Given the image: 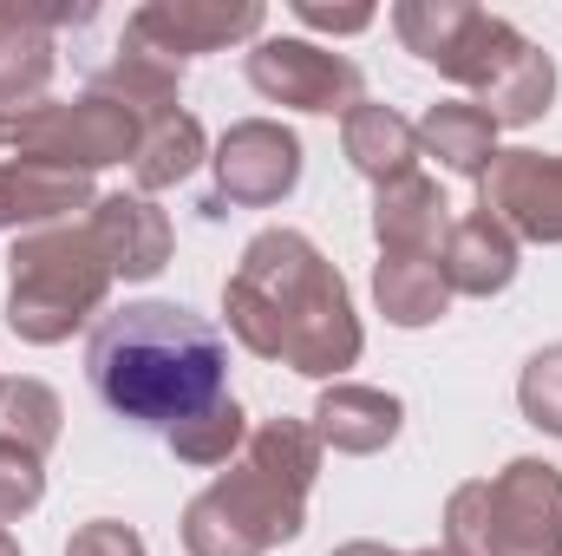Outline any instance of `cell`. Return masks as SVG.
<instances>
[{"mask_svg":"<svg viewBox=\"0 0 562 556\" xmlns=\"http://www.w3.org/2000/svg\"><path fill=\"white\" fill-rule=\"evenodd\" d=\"M223 321L256 360H276L321 387H334L367 354V327L347 276L327 263V249L307 230H288V223L256 230L243 243L236 269L223 281Z\"/></svg>","mask_w":562,"mask_h":556,"instance_id":"obj_1","label":"cell"},{"mask_svg":"<svg viewBox=\"0 0 562 556\" xmlns=\"http://www.w3.org/2000/svg\"><path fill=\"white\" fill-rule=\"evenodd\" d=\"M86 380L112 419L170 432L177 419L229 393V341L183 301H125L92 321Z\"/></svg>","mask_w":562,"mask_h":556,"instance_id":"obj_2","label":"cell"},{"mask_svg":"<svg viewBox=\"0 0 562 556\" xmlns=\"http://www.w3.org/2000/svg\"><path fill=\"white\" fill-rule=\"evenodd\" d=\"M321 438L307 419H262L249 425L243 458L216 471L183 504V551L190 556H269L307 531V491L321 478Z\"/></svg>","mask_w":562,"mask_h":556,"instance_id":"obj_3","label":"cell"},{"mask_svg":"<svg viewBox=\"0 0 562 556\" xmlns=\"http://www.w3.org/2000/svg\"><path fill=\"white\" fill-rule=\"evenodd\" d=\"M112 263L86 223H53L33 236H13L7 249V327L26 347H59L112 301Z\"/></svg>","mask_w":562,"mask_h":556,"instance_id":"obj_4","label":"cell"},{"mask_svg":"<svg viewBox=\"0 0 562 556\" xmlns=\"http://www.w3.org/2000/svg\"><path fill=\"white\" fill-rule=\"evenodd\" d=\"M451 556H562V471L550 458H510L497 478H464L445 498Z\"/></svg>","mask_w":562,"mask_h":556,"instance_id":"obj_5","label":"cell"},{"mask_svg":"<svg viewBox=\"0 0 562 556\" xmlns=\"http://www.w3.org/2000/svg\"><path fill=\"white\" fill-rule=\"evenodd\" d=\"M393 33H400V46L413 59H425L438 79H451L464 92H484L530 46L504 13L471 7V0H400L393 7Z\"/></svg>","mask_w":562,"mask_h":556,"instance_id":"obj_6","label":"cell"},{"mask_svg":"<svg viewBox=\"0 0 562 556\" xmlns=\"http://www.w3.org/2000/svg\"><path fill=\"white\" fill-rule=\"evenodd\" d=\"M144 138V119L132 105H119L112 92H79V99H46L40 112H26L13 132H7V151L13 157H40V164H59V170H112V164H132Z\"/></svg>","mask_w":562,"mask_h":556,"instance_id":"obj_7","label":"cell"},{"mask_svg":"<svg viewBox=\"0 0 562 556\" xmlns=\"http://www.w3.org/2000/svg\"><path fill=\"white\" fill-rule=\"evenodd\" d=\"M243 73L269 105L307 112V119H347L353 105H367V73L307 33H262L243 53Z\"/></svg>","mask_w":562,"mask_h":556,"instance_id":"obj_8","label":"cell"},{"mask_svg":"<svg viewBox=\"0 0 562 556\" xmlns=\"http://www.w3.org/2000/svg\"><path fill=\"white\" fill-rule=\"evenodd\" d=\"M301 164H307V151L281 119H236L210 144L216 190L203 197V210L210 216H223V210H276L281 197H294Z\"/></svg>","mask_w":562,"mask_h":556,"instance_id":"obj_9","label":"cell"},{"mask_svg":"<svg viewBox=\"0 0 562 556\" xmlns=\"http://www.w3.org/2000/svg\"><path fill=\"white\" fill-rule=\"evenodd\" d=\"M262 26H269L262 0H144L125 13V40H138L144 53H157L170 66L243 46V40L256 46Z\"/></svg>","mask_w":562,"mask_h":556,"instance_id":"obj_10","label":"cell"},{"mask_svg":"<svg viewBox=\"0 0 562 556\" xmlns=\"http://www.w3.org/2000/svg\"><path fill=\"white\" fill-rule=\"evenodd\" d=\"M477 210L491 223H504L524 243H562V151H530V144H510L491 157V170L477 177Z\"/></svg>","mask_w":562,"mask_h":556,"instance_id":"obj_11","label":"cell"},{"mask_svg":"<svg viewBox=\"0 0 562 556\" xmlns=\"http://www.w3.org/2000/svg\"><path fill=\"white\" fill-rule=\"evenodd\" d=\"M92 7H0V138L40 112L53 99V73H59V26L86 20Z\"/></svg>","mask_w":562,"mask_h":556,"instance_id":"obj_12","label":"cell"},{"mask_svg":"<svg viewBox=\"0 0 562 556\" xmlns=\"http://www.w3.org/2000/svg\"><path fill=\"white\" fill-rule=\"evenodd\" d=\"M86 230L99 236V249H105V263H112V276L119 281H150L170 269V256H177V230H170V216L138 197V190H112V197H99L92 210H86Z\"/></svg>","mask_w":562,"mask_h":556,"instance_id":"obj_13","label":"cell"},{"mask_svg":"<svg viewBox=\"0 0 562 556\" xmlns=\"http://www.w3.org/2000/svg\"><path fill=\"white\" fill-rule=\"evenodd\" d=\"M307 425H314L321 452H340V458H380V452L406 432V400L386 393V387L334 380V387H321V400H314Z\"/></svg>","mask_w":562,"mask_h":556,"instance_id":"obj_14","label":"cell"},{"mask_svg":"<svg viewBox=\"0 0 562 556\" xmlns=\"http://www.w3.org/2000/svg\"><path fill=\"white\" fill-rule=\"evenodd\" d=\"M99 190L79 170L40 164V157H0V236H33L53 223H72V210H92Z\"/></svg>","mask_w":562,"mask_h":556,"instance_id":"obj_15","label":"cell"},{"mask_svg":"<svg viewBox=\"0 0 562 556\" xmlns=\"http://www.w3.org/2000/svg\"><path fill=\"white\" fill-rule=\"evenodd\" d=\"M438 276L451 294H471V301H491L517 281V236L504 223H491L484 210H464L451 216L445 230V249H438Z\"/></svg>","mask_w":562,"mask_h":556,"instance_id":"obj_16","label":"cell"},{"mask_svg":"<svg viewBox=\"0 0 562 556\" xmlns=\"http://www.w3.org/2000/svg\"><path fill=\"white\" fill-rule=\"evenodd\" d=\"M445 230H451V203L425 170H406V177L373 190V243H380V256H438Z\"/></svg>","mask_w":562,"mask_h":556,"instance_id":"obj_17","label":"cell"},{"mask_svg":"<svg viewBox=\"0 0 562 556\" xmlns=\"http://www.w3.org/2000/svg\"><path fill=\"white\" fill-rule=\"evenodd\" d=\"M340 151H347V164L380 190V184H393V177H406V170H419V125L413 119H400L393 105H353L347 119H340Z\"/></svg>","mask_w":562,"mask_h":556,"instance_id":"obj_18","label":"cell"},{"mask_svg":"<svg viewBox=\"0 0 562 556\" xmlns=\"http://www.w3.org/2000/svg\"><path fill=\"white\" fill-rule=\"evenodd\" d=\"M419 151L438 157L451 177L477 184L504 144H497V125H491V112L477 99H438V105H425V119H419Z\"/></svg>","mask_w":562,"mask_h":556,"instance_id":"obj_19","label":"cell"},{"mask_svg":"<svg viewBox=\"0 0 562 556\" xmlns=\"http://www.w3.org/2000/svg\"><path fill=\"white\" fill-rule=\"evenodd\" d=\"M92 92H112L119 105H132V112H138L144 125H157V119L183 112V66H170V59L144 53L138 40H119V53L92 73Z\"/></svg>","mask_w":562,"mask_h":556,"instance_id":"obj_20","label":"cell"},{"mask_svg":"<svg viewBox=\"0 0 562 556\" xmlns=\"http://www.w3.org/2000/svg\"><path fill=\"white\" fill-rule=\"evenodd\" d=\"M373 308L393 327H406V334L445 321L451 314V288L438 276V256H380L373 263Z\"/></svg>","mask_w":562,"mask_h":556,"instance_id":"obj_21","label":"cell"},{"mask_svg":"<svg viewBox=\"0 0 562 556\" xmlns=\"http://www.w3.org/2000/svg\"><path fill=\"white\" fill-rule=\"evenodd\" d=\"M477 105L491 112L497 132H524V125L550 119V105H557V53H543V46L530 40V46L477 92Z\"/></svg>","mask_w":562,"mask_h":556,"instance_id":"obj_22","label":"cell"},{"mask_svg":"<svg viewBox=\"0 0 562 556\" xmlns=\"http://www.w3.org/2000/svg\"><path fill=\"white\" fill-rule=\"evenodd\" d=\"M196 164H210V132H203V119L183 105V112L144 125L138 157H132V184H138V197H157V190H177Z\"/></svg>","mask_w":562,"mask_h":556,"instance_id":"obj_23","label":"cell"},{"mask_svg":"<svg viewBox=\"0 0 562 556\" xmlns=\"http://www.w3.org/2000/svg\"><path fill=\"white\" fill-rule=\"evenodd\" d=\"M164 445H170V458H177V465L216 471V465L243 458V445H249V413H243V400H236V393H223V400L196 407L190 419H177V425L164 432Z\"/></svg>","mask_w":562,"mask_h":556,"instance_id":"obj_24","label":"cell"},{"mask_svg":"<svg viewBox=\"0 0 562 556\" xmlns=\"http://www.w3.org/2000/svg\"><path fill=\"white\" fill-rule=\"evenodd\" d=\"M59 425H66V407H59V393L46 380H33V374L0 380V438H13L20 452L46 458L59 445Z\"/></svg>","mask_w":562,"mask_h":556,"instance_id":"obj_25","label":"cell"},{"mask_svg":"<svg viewBox=\"0 0 562 556\" xmlns=\"http://www.w3.org/2000/svg\"><path fill=\"white\" fill-rule=\"evenodd\" d=\"M517 407H524V419H530L537 432L562 438V341L537 347V354L524 360V374H517Z\"/></svg>","mask_w":562,"mask_h":556,"instance_id":"obj_26","label":"cell"},{"mask_svg":"<svg viewBox=\"0 0 562 556\" xmlns=\"http://www.w3.org/2000/svg\"><path fill=\"white\" fill-rule=\"evenodd\" d=\"M46 504V458L20 452L13 438H0V524H20Z\"/></svg>","mask_w":562,"mask_h":556,"instance_id":"obj_27","label":"cell"},{"mask_svg":"<svg viewBox=\"0 0 562 556\" xmlns=\"http://www.w3.org/2000/svg\"><path fill=\"white\" fill-rule=\"evenodd\" d=\"M66 556H150V551H144V537L132 531V524H119V518H92V524L72 531Z\"/></svg>","mask_w":562,"mask_h":556,"instance_id":"obj_28","label":"cell"},{"mask_svg":"<svg viewBox=\"0 0 562 556\" xmlns=\"http://www.w3.org/2000/svg\"><path fill=\"white\" fill-rule=\"evenodd\" d=\"M294 20H301L307 33H334V40H340V33H367V26H373L380 13H373V7H360V0H353V7H327V0H294Z\"/></svg>","mask_w":562,"mask_h":556,"instance_id":"obj_29","label":"cell"},{"mask_svg":"<svg viewBox=\"0 0 562 556\" xmlns=\"http://www.w3.org/2000/svg\"><path fill=\"white\" fill-rule=\"evenodd\" d=\"M327 556H406V551H393V544H373V537H353V544H340V551H327Z\"/></svg>","mask_w":562,"mask_h":556,"instance_id":"obj_30","label":"cell"},{"mask_svg":"<svg viewBox=\"0 0 562 556\" xmlns=\"http://www.w3.org/2000/svg\"><path fill=\"white\" fill-rule=\"evenodd\" d=\"M0 556H20V537H13L7 524H0Z\"/></svg>","mask_w":562,"mask_h":556,"instance_id":"obj_31","label":"cell"},{"mask_svg":"<svg viewBox=\"0 0 562 556\" xmlns=\"http://www.w3.org/2000/svg\"><path fill=\"white\" fill-rule=\"evenodd\" d=\"M406 556H451L445 544H425V551H406Z\"/></svg>","mask_w":562,"mask_h":556,"instance_id":"obj_32","label":"cell"}]
</instances>
